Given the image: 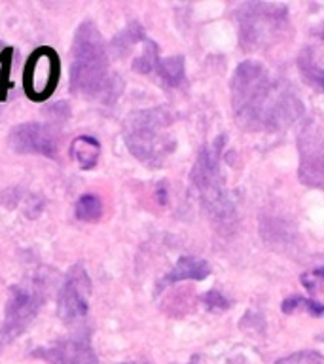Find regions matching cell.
Listing matches in <instances>:
<instances>
[{
    "mask_svg": "<svg viewBox=\"0 0 324 364\" xmlns=\"http://www.w3.org/2000/svg\"><path fill=\"white\" fill-rule=\"evenodd\" d=\"M233 116L247 131L286 129L303 114V105L283 80L258 61H243L232 78Z\"/></svg>",
    "mask_w": 324,
    "mask_h": 364,
    "instance_id": "cell-1",
    "label": "cell"
},
{
    "mask_svg": "<svg viewBox=\"0 0 324 364\" xmlns=\"http://www.w3.org/2000/svg\"><path fill=\"white\" fill-rule=\"evenodd\" d=\"M119 87V80L108 68V50L97 25L90 19L80 23L74 34L70 91L85 99H97L108 93L118 95Z\"/></svg>",
    "mask_w": 324,
    "mask_h": 364,
    "instance_id": "cell-2",
    "label": "cell"
},
{
    "mask_svg": "<svg viewBox=\"0 0 324 364\" xmlns=\"http://www.w3.org/2000/svg\"><path fill=\"white\" fill-rule=\"evenodd\" d=\"M171 125V114L161 107L135 110L124 119V142L142 164L159 167L175 150V141L165 131Z\"/></svg>",
    "mask_w": 324,
    "mask_h": 364,
    "instance_id": "cell-3",
    "label": "cell"
},
{
    "mask_svg": "<svg viewBox=\"0 0 324 364\" xmlns=\"http://www.w3.org/2000/svg\"><path fill=\"white\" fill-rule=\"evenodd\" d=\"M222 146H224V135L218 136L209 146L201 148L190 173L199 201L216 218H227L235 210V201L227 192L226 176L222 171Z\"/></svg>",
    "mask_w": 324,
    "mask_h": 364,
    "instance_id": "cell-4",
    "label": "cell"
},
{
    "mask_svg": "<svg viewBox=\"0 0 324 364\" xmlns=\"http://www.w3.org/2000/svg\"><path fill=\"white\" fill-rule=\"evenodd\" d=\"M243 50H261L279 38L286 27V6L250 2L237 11Z\"/></svg>",
    "mask_w": 324,
    "mask_h": 364,
    "instance_id": "cell-5",
    "label": "cell"
},
{
    "mask_svg": "<svg viewBox=\"0 0 324 364\" xmlns=\"http://www.w3.org/2000/svg\"><path fill=\"white\" fill-rule=\"evenodd\" d=\"M44 301V287L36 279H27L11 287L10 298L6 304L4 323L0 326V349L10 346L11 341L28 328L34 317L38 315Z\"/></svg>",
    "mask_w": 324,
    "mask_h": 364,
    "instance_id": "cell-6",
    "label": "cell"
},
{
    "mask_svg": "<svg viewBox=\"0 0 324 364\" xmlns=\"http://www.w3.org/2000/svg\"><path fill=\"white\" fill-rule=\"evenodd\" d=\"M61 80V59L50 46H40L28 55L23 70L25 95L34 102L48 101Z\"/></svg>",
    "mask_w": 324,
    "mask_h": 364,
    "instance_id": "cell-7",
    "label": "cell"
},
{
    "mask_svg": "<svg viewBox=\"0 0 324 364\" xmlns=\"http://www.w3.org/2000/svg\"><path fill=\"white\" fill-rule=\"evenodd\" d=\"M91 279L84 266H72L65 273L59 298H57V315L65 324H74L85 318L90 311Z\"/></svg>",
    "mask_w": 324,
    "mask_h": 364,
    "instance_id": "cell-8",
    "label": "cell"
},
{
    "mask_svg": "<svg viewBox=\"0 0 324 364\" xmlns=\"http://www.w3.org/2000/svg\"><path fill=\"white\" fill-rule=\"evenodd\" d=\"M10 146L17 154H40L45 158H57L55 133L48 125L34 122L16 125L10 131Z\"/></svg>",
    "mask_w": 324,
    "mask_h": 364,
    "instance_id": "cell-9",
    "label": "cell"
},
{
    "mask_svg": "<svg viewBox=\"0 0 324 364\" xmlns=\"http://www.w3.org/2000/svg\"><path fill=\"white\" fill-rule=\"evenodd\" d=\"M33 357L42 358L50 364H99L87 336L67 338L48 347H38L33 351Z\"/></svg>",
    "mask_w": 324,
    "mask_h": 364,
    "instance_id": "cell-10",
    "label": "cell"
},
{
    "mask_svg": "<svg viewBox=\"0 0 324 364\" xmlns=\"http://www.w3.org/2000/svg\"><path fill=\"white\" fill-rule=\"evenodd\" d=\"M306 141H309V148L300 144L301 148V167L300 178L303 184L309 186L324 188V148L320 141L311 139V135H306Z\"/></svg>",
    "mask_w": 324,
    "mask_h": 364,
    "instance_id": "cell-11",
    "label": "cell"
},
{
    "mask_svg": "<svg viewBox=\"0 0 324 364\" xmlns=\"http://www.w3.org/2000/svg\"><path fill=\"white\" fill-rule=\"evenodd\" d=\"M210 275L209 262L203 258H195V256H180L175 267L171 269L163 279V284L180 283V281H203Z\"/></svg>",
    "mask_w": 324,
    "mask_h": 364,
    "instance_id": "cell-12",
    "label": "cell"
},
{
    "mask_svg": "<svg viewBox=\"0 0 324 364\" xmlns=\"http://www.w3.org/2000/svg\"><path fill=\"white\" fill-rule=\"evenodd\" d=\"M70 156L82 169H93L101 156V144L95 136L80 135L76 136L70 144Z\"/></svg>",
    "mask_w": 324,
    "mask_h": 364,
    "instance_id": "cell-13",
    "label": "cell"
},
{
    "mask_svg": "<svg viewBox=\"0 0 324 364\" xmlns=\"http://www.w3.org/2000/svg\"><path fill=\"white\" fill-rule=\"evenodd\" d=\"M146 40V34H144V27H142L139 21H131L125 28H122L116 36L112 38L108 50L112 51L114 57H124L127 55L133 46H136L139 42H144Z\"/></svg>",
    "mask_w": 324,
    "mask_h": 364,
    "instance_id": "cell-14",
    "label": "cell"
},
{
    "mask_svg": "<svg viewBox=\"0 0 324 364\" xmlns=\"http://www.w3.org/2000/svg\"><path fill=\"white\" fill-rule=\"evenodd\" d=\"M156 74L161 80V84L167 85V87H178L184 80V57L176 55L159 59Z\"/></svg>",
    "mask_w": 324,
    "mask_h": 364,
    "instance_id": "cell-15",
    "label": "cell"
},
{
    "mask_svg": "<svg viewBox=\"0 0 324 364\" xmlns=\"http://www.w3.org/2000/svg\"><path fill=\"white\" fill-rule=\"evenodd\" d=\"M159 63V50L158 44L152 40H144L142 53L133 61V70L139 74H152L156 73Z\"/></svg>",
    "mask_w": 324,
    "mask_h": 364,
    "instance_id": "cell-16",
    "label": "cell"
},
{
    "mask_svg": "<svg viewBox=\"0 0 324 364\" xmlns=\"http://www.w3.org/2000/svg\"><path fill=\"white\" fill-rule=\"evenodd\" d=\"M281 309L286 315H292L296 311H306L313 317H323L324 315V304L315 300H309V298H301V296H290L281 304Z\"/></svg>",
    "mask_w": 324,
    "mask_h": 364,
    "instance_id": "cell-17",
    "label": "cell"
},
{
    "mask_svg": "<svg viewBox=\"0 0 324 364\" xmlns=\"http://www.w3.org/2000/svg\"><path fill=\"white\" fill-rule=\"evenodd\" d=\"M76 218L82 222H97L102 216V203L95 193H84L76 203Z\"/></svg>",
    "mask_w": 324,
    "mask_h": 364,
    "instance_id": "cell-18",
    "label": "cell"
},
{
    "mask_svg": "<svg viewBox=\"0 0 324 364\" xmlns=\"http://www.w3.org/2000/svg\"><path fill=\"white\" fill-rule=\"evenodd\" d=\"M11 59H14V48L8 46L4 50H0V101H4L6 93L14 85L10 80Z\"/></svg>",
    "mask_w": 324,
    "mask_h": 364,
    "instance_id": "cell-19",
    "label": "cell"
},
{
    "mask_svg": "<svg viewBox=\"0 0 324 364\" xmlns=\"http://www.w3.org/2000/svg\"><path fill=\"white\" fill-rule=\"evenodd\" d=\"M275 364H324V355L318 351H298L275 360Z\"/></svg>",
    "mask_w": 324,
    "mask_h": 364,
    "instance_id": "cell-20",
    "label": "cell"
},
{
    "mask_svg": "<svg viewBox=\"0 0 324 364\" xmlns=\"http://www.w3.org/2000/svg\"><path fill=\"white\" fill-rule=\"evenodd\" d=\"M301 284L306 287L311 294H318L324 290V267L313 269L301 275Z\"/></svg>",
    "mask_w": 324,
    "mask_h": 364,
    "instance_id": "cell-21",
    "label": "cell"
},
{
    "mask_svg": "<svg viewBox=\"0 0 324 364\" xmlns=\"http://www.w3.org/2000/svg\"><path fill=\"white\" fill-rule=\"evenodd\" d=\"M201 300H203L205 307L210 309V311H226L227 307H230V301H227L218 290H209Z\"/></svg>",
    "mask_w": 324,
    "mask_h": 364,
    "instance_id": "cell-22",
    "label": "cell"
},
{
    "mask_svg": "<svg viewBox=\"0 0 324 364\" xmlns=\"http://www.w3.org/2000/svg\"><path fill=\"white\" fill-rule=\"evenodd\" d=\"M301 70H303V68H301ZM303 74H306V78L309 80L311 84L318 85L324 93V70H320V68H317L315 65H311V68H309V70H303Z\"/></svg>",
    "mask_w": 324,
    "mask_h": 364,
    "instance_id": "cell-23",
    "label": "cell"
},
{
    "mask_svg": "<svg viewBox=\"0 0 324 364\" xmlns=\"http://www.w3.org/2000/svg\"><path fill=\"white\" fill-rule=\"evenodd\" d=\"M317 34H318V36H323V38H324V31H317Z\"/></svg>",
    "mask_w": 324,
    "mask_h": 364,
    "instance_id": "cell-24",
    "label": "cell"
},
{
    "mask_svg": "<svg viewBox=\"0 0 324 364\" xmlns=\"http://www.w3.org/2000/svg\"><path fill=\"white\" fill-rule=\"evenodd\" d=\"M125 364H142V363H125Z\"/></svg>",
    "mask_w": 324,
    "mask_h": 364,
    "instance_id": "cell-25",
    "label": "cell"
}]
</instances>
